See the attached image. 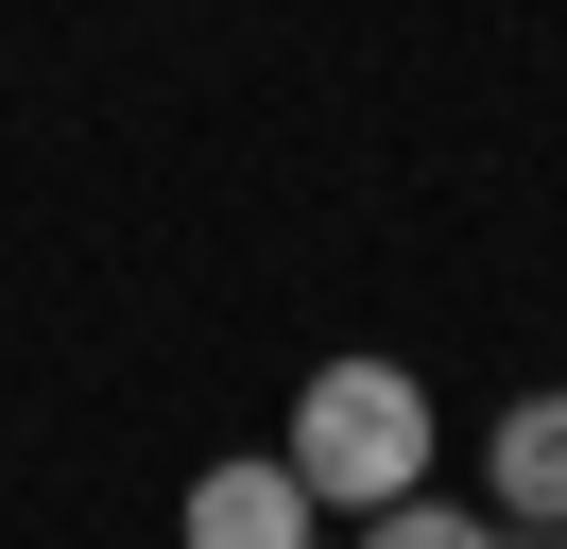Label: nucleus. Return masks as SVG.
<instances>
[{"instance_id":"nucleus-1","label":"nucleus","mask_w":567,"mask_h":549,"mask_svg":"<svg viewBox=\"0 0 567 549\" xmlns=\"http://www.w3.org/2000/svg\"><path fill=\"white\" fill-rule=\"evenodd\" d=\"M292 480H310L327 515H395V498H430V395H413V361H310V395H292V446H276Z\"/></svg>"},{"instance_id":"nucleus-2","label":"nucleus","mask_w":567,"mask_h":549,"mask_svg":"<svg viewBox=\"0 0 567 549\" xmlns=\"http://www.w3.org/2000/svg\"><path fill=\"white\" fill-rule=\"evenodd\" d=\"M482 515L498 532H567V395H516L482 429Z\"/></svg>"},{"instance_id":"nucleus-3","label":"nucleus","mask_w":567,"mask_h":549,"mask_svg":"<svg viewBox=\"0 0 567 549\" xmlns=\"http://www.w3.org/2000/svg\"><path fill=\"white\" fill-rule=\"evenodd\" d=\"M310 480H292L276 464V446H258V464H207V480H189V549H310Z\"/></svg>"},{"instance_id":"nucleus-4","label":"nucleus","mask_w":567,"mask_h":549,"mask_svg":"<svg viewBox=\"0 0 567 549\" xmlns=\"http://www.w3.org/2000/svg\"><path fill=\"white\" fill-rule=\"evenodd\" d=\"M361 549H516V532H498V515H464V498H395Z\"/></svg>"},{"instance_id":"nucleus-5","label":"nucleus","mask_w":567,"mask_h":549,"mask_svg":"<svg viewBox=\"0 0 567 549\" xmlns=\"http://www.w3.org/2000/svg\"><path fill=\"white\" fill-rule=\"evenodd\" d=\"M533 549H567V532H533Z\"/></svg>"}]
</instances>
